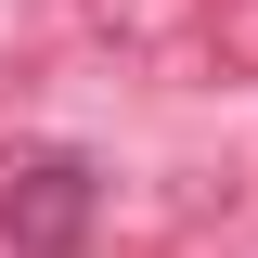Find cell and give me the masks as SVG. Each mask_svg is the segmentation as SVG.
I'll list each match as a JSON object with an SVG mask.
<instances>
[{"label":"cell","instance_id":"1","mask_svg":"<svg viewBox=\"0 0 258 258\" xmlns=\"http://www.w3.org/2000/svg\"><path fill=\"white\" fill-rule=\"evenodd\" d=\"M91 207H103L91 155H13V168H0V245H13V258H78Z\"/></svg>","mask_w":258,"mask_h":258}]
</instances>
